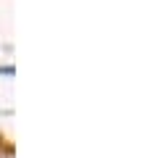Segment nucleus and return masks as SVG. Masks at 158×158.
<instances>
[{
	"instance_id": "obj_1",
	"label": "nucleus",
	"mask_w": 158,
	"mask_h": 158,
	"mask_svg": "<svg viewBox=\"0 0 158 158\" xmlns=\"http://www.w3.org/2000/svg\"><path fill=\"white\" fill-rule=\"evenodd\" d=\"M6 158H13V156H6Z\"/></svg>"
}]
</instances>
